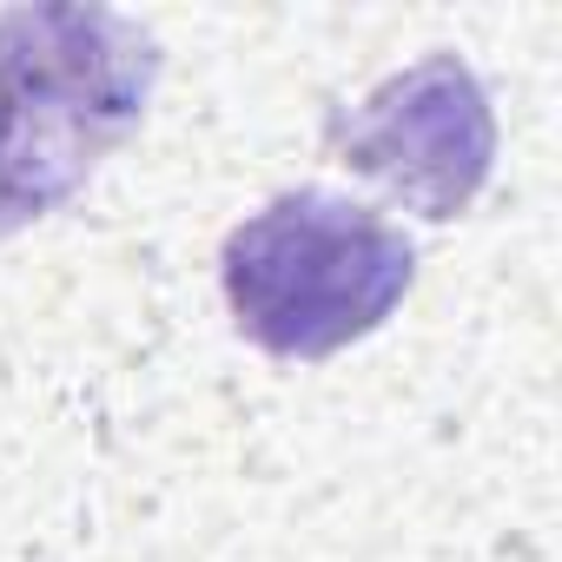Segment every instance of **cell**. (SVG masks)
Segmentation results:
<instances>
[{
	"label": "cell",
	"mask_w": 562,
	"mask_h": 562,
	"mask_svg": "<svg viewBox=\"0 0 562 562\" xmlns=\"http://www.w3.org/2000/svg\"><path fill=\"white\" fill-rule=\"evenodd\" d=\"M159 41L93 0L0 14V238L60 212L146 120Z\"/></svg>",
	"instance_id": "1"
},
{
	"label": "cell",
	"mask_w": 562,
	"mask_h": 562,
	"mask_svg": "<svg viewBox=\"0 0 562 562\" xmlns=\"http://www.w3.org/2000/svg\"><path fill=\"white\" fill-rule=\"evenodd\" d=\"M417 245L371 205L299 186L225 232L218 285L232 325L271 358H331L371 338L411 292Z\"/></svg>",
	"instance_id": "2"
},
{
	"label": "cell",
	"mask_w": 562,
	"mask_h": 562,
	"mask_svg": "<svg viewBox=\"0 0 562 562\" xmlns=\"http://www.w3.org/2000/svg\"><path fill=\"white\" fill-rule=\"evenodd\" d=\"M331 153L397 192L424 218H457L476 186L490 179L496 120L483 100V80L457 54H430L404 74H391L364 106L331 113L325 126Z\"/></svg>",
	"instance_id": "3"
}]
</instances>
